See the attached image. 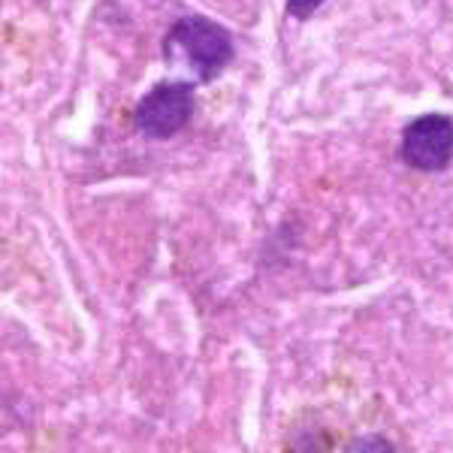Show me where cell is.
I'll return each instance as SVG.
<instances>
[{
  "instance_id": "obj_1",
  "label": "cell",
  "mask_w": 453,
  "mask_h": 453,
  "mask_svg": "<svg viewBox=\"0 0 453 453\" xmlns=\"http://www.w3.org/2000/svg\"><path fill=\"white\" fill-rule=\"evenodd\" d=\"M164 52L170 61L181 58V64L191 67L206 82V79H215L226 67V61L233 55V40L215 21L203 16H188L173 25V31L164 42Z\"/></svg>"
},
{
  "instance_id": "obj_2",
  "label": "cell",
  "mask_w": 453,
  "mask_h": 453,
  "mask_svg": "<svg viewBox=\"0 0 453 453\" xmlns=\"http://www.w3.org/2000/svg\"><path fill=\"white\" fill-rule=\"evenodd\" d=\"M194 112V88L191 82H160L136 106V124L142 134L166 140L179 134Z\"/></svg>"
},
{
  "instance_id": "obj_3",
  "label": "cell",
  "mask_w": 453,
  "mask_h": 453,
  "mask_svg": "<svg viewBox=\"0 0 453 453\" xmlns=\"http://www.w3.org/2000/svg\"><path fill=\"white\" fill-rule=\"evenodd\" d=\"M453 157V121L448 115H420L402 134V160L420 173H438Z\"/></svg>"
},
{
  "instance_id": "obj_4",
  "label": "cell",
  "mask_w": 453,
  "mask_h": 453,
  "mask_svg": "<svg viewBox=\"0 0 453 453\" xmlns=\"http://www.w3.org/2000/svg\"><path fill=\"white\" fill-rule=\"evenodd\" d=\"M348 453H399V450L393 448L390 438H384L378 433H366L348 444Z\"/></svg>"
},
{
  "instance_id": "obj_5",
  "label": "cell",
  "mask_w": 453,
  "mask_h": 453,
  "mask_svg": "<svg viewBox=\"0 0 453 453\" xmlns=\"http://www.w3.org/2000/svg\"><path fill=\"white\" fill-rule=\"evenodd\" d=\"M324 0H288V12L294 19H309Z\"/></svg>"
}]
</instances>
